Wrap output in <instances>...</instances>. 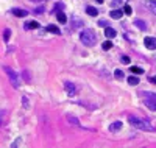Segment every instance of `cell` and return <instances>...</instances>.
<instances>
[{
	"label": "cell",
	"instance_id": "cell-3",
	"mask_svg": "<svg viewBox=\"0 0 156 148\" xmlns=\"http://www.w3.org/2000/svg\"><path fill=\"white\" fill-rule=\"evenodd\" d=\"M3 70L6 72V75H8V78H9V83L14 86V87H19V78H17V73L12 70L11 67H8V65L3 67Z\"/></svg>",
	"mask_w": 156,
	"mask_h": 148
},
{
	"label": "cell",
	"instance_id": "cell-1",
	"mask_svg": "<svg viewBox=\"0 0 156 148\" xmlns=\"http://www.w3.org/2000/svg\"><path fill=\"white\" fill-rule=\"evenodd\" d=\"M80 39H81V42L86 45V47H94L97 44V36L92 30H83L81 34H80Z\"/></svg>",
	"mask_w": 156,
	"mask_h": 148
},
{
	"label": "cell",
	"instance_id": "cell-14",
	"mask_svg": "<svg viewBox=\"0 0 156 148\" xmlns=\"http://www.w3.org/2000/svg\"><path fill=\"white\" fill-rule=\"evenodd\" d=\"M134 25L137 26V28H140L142 31L147 30V23H145V22H142V20H136V22H134Z\"/></svg>",
	"mask_w": 156,
	"mask_h": 148
},
{
	"label": "cell",
	"instance_id": "cell-28",
	"mask_svg": "<svg viewBox=\"0 0 156 148\" xmlns=\"http://www.w3.org/2000/svg\"><path fill=\"white\" fill-rule=\"evenodd\" d=\"M150 81H151V83H153V84H156V76H153V78H151V79H150Z\"/></svg>",
	"mask_w": 156,
	"mask_h": 148
},
{
	"label": "cell",
	"instance_id": "cell-6",
	"mask_svg": "<svg viewBox=\"0 0 156 148\" xmlns=\"http://www.w3.org/2000/svg\"><path fill=\"white\" fill-rule=\"evenodd\" d=\"M12 14H14V16H17V17H25V16L28 14V12L25 11V9H19V8H14V9H12Z\"/></svg>",
	"mask_w": 156,
	"mask_h": 148
},
{
	"label": "cell",
	"instance_id": "cell-16",
	"mask_svg": "<svg viewBox=\"0 0 156 148\" xmlns=\"http://www.w3.org/2000/svg\"><path fill=\"white\" fill-rule=\"evenodd\" d=\"M148 8L151 9L153 14H156V0H151V2L148 3Z\"/></svg>",
	"mask_w": 156,
	"mask_h": 148
},
{
	"label": "cell",
	"instance_id": "cell-27",
	"mask_svg": "<svg viewBox=\"0 0 156 148\" xmlns=\"http://www.w3.org/2000/svg\"><path fill=\"white\" fill-rule=\"evenodd\" d=\"M98 25H101V26H106V22H105V20H100V22H98Z\"/></svg>",
	"mask_w": 156,
	"mask_h": 148
},
{
	"label": "cell",
	"instance_id": "cell-26",
	"mask_svg": "<svg viewBox=\"0 0 156 148\" xmlns=\"http://www.w3.org/2000/svg\"><path fill=\"white\" fill-rule=\"evenodd\" d=\"M3 115H5V111H0V125L3 122Z\"/></svg>",
	"mask_w": 156,
	"mask_h": 148
},
{
	"label": "cell",
	"instance_id": "cell-10",
	"mask_svg": "<svg viewBox=\"0 0 156 148\" xmlns=\"http://www.w3.org/2000/svg\"><path fill=\"white\" fill-rule=\"evenodd\" d=\"M47 31L55 33V34H61V30L58 28V26H55V25H48V26H47Z\"/></svg>",
	"mask_w": 156,
	"mask_h": 148
},
{
	"label": "cell",
	"instance_id": "cell-9",
	"mask_svg": "<svg viewBox=\"0 0 156 148\" xmlns=\"http://www.w3.org/2000/svg\"><path fill=\"white\" fill-rule=\"evenodd\" d=\"M109 16H111L112 19H120V17H122V11H120V9H112V11L109 12Z\"/></svg>",
	"mask_w": 156,
	"mask_h": 148
},
{
	"label": "cell",
	"instance_id": "cell-2",
	"mask_svg": "<svg viewBox=\"0 0 156 148\" xmlns=\"http://www.w3.org/2000/svg\"><path fill=\"white\" fill-rule=\"evenodd\" d=\"M128 120H129V123H131L133 126H136L137 129H142V131H154V128L148 122H145V120H142V118H139L136 115H129Z\"/></svg>",
	"mask_w": 156,
	"mask_h": 148
},
{
	"label": "cell",
	"instance_id": "cell-29",
	"mask_svg": "<svg viewBox=\"0 0 156 148\" xmlns=\"http://www.w3.org/2000/svg\"><path fill=\"white\" fill-rule=\"evenodd\" d=\"M98 2H100V3H101V2H103V0H98Z\"/></svg>",
	"mask_w": 156,
	"mask_h": 148
},
{
	"label": "cell",
	"instance_id": "cell-25",
	"mask_svg": "<svg viewBox=\"0 0 156 148\" xmlns=\"http://www.w3.org/2000/svg\"><path fill=\"white\" fill-rule=\"evenodd\" d=\"M125 12L126 14H131V8H129L128 5H125Z\"/></svg>",
	"mask_w": 156,
	"mask_h": 148
},
{
	"label": "cell",
	"instance_id": "cell-22",
	"mask_svg": "<svg viewBox=\"0 0 156 148\" xmlns=\"http://www.w3.org/2000/svg\"><path fill=\"white\" fill-rule=\"evenodd\" d=\"M67 118H69V122H72V123H75V125H78V120H76V118H73L72 115H69Z\"/></svg>",
	"mask_w": 156,
	"mask_h": 148
},
{
	"label": "cell",
	"instance_id": "cell-21",
	"mask_svg": "<svg viewBox=\"0 0 156 148\" xmlns=\"http://www.w3.org/2000/svg\"><path fill=\"white\" fill-rule=\"evenodd\" d=\"M114 75H115V78H123V72L122 70H115Z\"/></svg>",
	"mask_w": 156,
	"mask_h": 148
},
{
	"label": "cell",
	"instance_id": "cell-24",
	"mask_svg": "<svg viewBox=\"0 0 156 148\" xmlns=\"http://www.w3.org/2000/svg\"><path fill=\"white\" fill-rule=\"evenodd\" d=\"M122 62H123V64H128V62H129V58H128V56H122Z\"/></svg>",
	"mask_w": 156,
	"mask_h": 148
},
{
	"label": "cell",
	"instance_id": "cell-19",
	"mask_svg": "<svg viewBox=\"0 0 156 148\" xmlns=\"http://www.w3.org/2000/svg\"><path fill=\"white\" fill-rule=\"evenodd\" d=\"M9 36H11V30H8V28H6V30H5V33H3V39H5L6 42L9 41Z\"/></svg>",
	"mask_w": 156,
	"mask_h": 148
},
{
	"label": "cell",
	"instance_id": "cell-15",
	"mask_svg": "<svg viewBox=\"0 0 156 148\" xmlns=\"http://www.w3.org/2000/svg\"><path fill=\"white\" fill-rule=\"evenodd\" d=\"M139 83V79L136 76H128V84H131V86H136Z\"/></svg>",
	"mask_w": 156,
	"mask_h": 148
},
{
	"label": "cell",
	"instance_id": "cell-17",
	"mask_svg": "<svg viewBox=\"0 0 156 148\" xmlns=\"http://www.w3.org/2000/svg\"><path fill=\"white\" fill-rule=\"evenodd\" d=\"M25 28H39V23L37 22H28L25 25Z\"/></svg>",
	"mask_w": 156,
	"mask_h": 148
},
{
	"label": "cell",
	"instance_id": "cell-13",
	"mask_svg": "<svg viewBox=\"0 0 156 148\" xmlns=\"http://www.w3.org/2000/svg\"><path fill=\"white\" fill-rule=\"evenodd\" d=\"M56 17H58V22H59V23H66V22H67V17H66V14H64V12H58Z\"/></svg>",
	"mask_w": 156,
	"mask_h": 148
},
{
	"label": "cell",
	"instance_id": "cell-5",
	"mask_svg": "<svg viewBox=\"0 0 156 148\" xmlns=\"http://www.w3.org/2000/svg\"><path fill=\"white\" fill-rule=\"evenodd\" d=\"M144 44L148 50H154L156 48V37H145L144 39Z\"/></svg>",
	"mask_w": 156,
	"mask_h": 148
},
{
	"label": "cell",
	"instance_id": "cell-20",
	"mask_svg": "<svg viewBox=\"0 0 156 148\" xmlns=\"http://www.w3.org/2000/svg\"><path fill=\"white\" fill-rule=\"evenodd\" d=\"M111 47H112V42H109V41H108V42H105V44H103V50H109Z\"/></svg>",
	"mask_w": 156,
	"mask_h": 148
},
{
	"label": "cell",
	"instance_id": "cell-4",
	"mask_svg": "<svg viewBox=\"0 0 156 148\" xmlns=\"http://www.w3.org/2000/svg\"><path fill=\"white\" fill-rule=\"evenodd\" d=\"M64 89H66L67 95H70V97H73L76 93V86L72 81H64Z\"/></svg>",
	"mask_w": 156,
	"mask_h": 148
},
{
	"label": "cell",
	"instance_id": "cell-8",
	"mask_svg": "<svg viewBox=\"0 0 156 148\" xmlns=\"http://www.w3.org/2000/svg\"><path fill=\"white\" fill-rule=\"evenodd\" d=\"M145 106L148 107V109H151V111H156V101H154V100L147 98V100H145Z\"/></svg>",
	"mask_w": 156,
	"mask_h": 148
},
{
	"label": "cell",
	"instance_id": "cell-12",
	"mask_svg": "<svg viewBox=\"0 0 156 148\" xmlns=\"http://www.w3.org/2000/svg\"><path fill=\"white\" fill-rule=\"evenodd\" d=\"M120 128H122V122H114V123H111V126H109L111 131H119Z\"/></svg>",
	"mask_w": 156,
	"mask_h": 148
},
{
	"label": "cell",
	"instance_id": "cell-7",
	"mask_svg": "<svg viewBox=\"0 0 156 148\" xmlns=\"http://www.w3.org/2000/svg\"><path fill=\"white\" fill-rule=\"evenodd\" d=\"M105 36H106L108 39L115 37V30H114V28H109V26H106V30H105Z\"/></svg>",
	"mask_w": 156,
	"mask_h": 148
},
{
	"label": "cell",
	"instance_id": "cell-11",
	"mask_svg": "<svg viewBox=\"0 0 156 148\" xmlns=\"http://www.w3.org/2000/svg\"><path fill=\"white\" fill-rule=\"evenodd\" d=\"M86 11H87V14H89V16H92V17H95V16L98 14V11H97L94 6H87V8H86Z\"/></svg>",
	"mask_w": 156,
	"mask_h": 148
},
{
	"label": "cell",
	"instance_id": "cell-23",
	"mask_svg": "<svg viewBox=\"0 0 156 148\" xmlns=\"http://www.w3.org/2000/svg\"><path fill=\"white\" fill-rule=\"evenodd\" d=\"M22 103H23V107H28V100L25 98V97L22 98Z\"/></svg>",
	"mask_w": 156,
	"mask_h": 148
},
{
	"label": "cell",
	"instance_id": "cell-18",
	"mask_svg": "<svg viewBox=\"0 0 156 148\" xmlns=\"http://www.w3.org/2000/svg\"><path fill=\"white\" fill-rule=\"evenodd\" d=\"M131 72L137 73V75H142V73H144V69H140V67H131Z\"/></svg>",
	"mask_w": 156,
	"mask_h": 148
}]
</instances>
